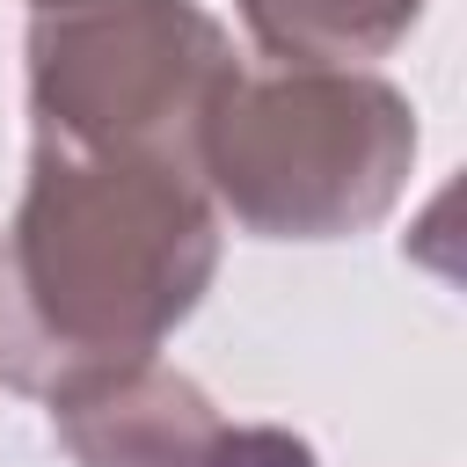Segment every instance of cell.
<instances>
[{
	"label": "cell",
	"mask_w": 467,
	"mask_h": 467,
	"mask_svg": "<svg viewBox=\"0 0 467 467\" xmlns=\"http://www.w3.org/2000/svg\"><path fill=\"white\" fill-rule=\"evenodd\" d=\"M51 423L80 467H190L219 438L212 394L161 358L66 379L51 394Z\"/></svg>",
	"instance_id": "277c9868"
},
{
	"label": "cell",
	"mask_w": 467,
	"mask_h": 467,
	"mask_svg": "<svg viewBox=\"0 0 467 467\" xmlns=\"http://www.w3.org/2000/svg\"><path fill=\"white\" fill-rule=\"evenodd\" d=\"M423 0H241L248 36L277 66H358L416 29Z\"/></svg>",
	"instance_id": "5b68a950"
},
{
	"label": "cell",
	"mask_w": 467,
	"mask_h": 467,
	"mask_svg": "<svg viewBox=\"0 0 467 467\" xmlns=\"http://www.w3.org/2000/svg\"><path fill=\"white\" fill-rule=\"evenodd\" d=\"M190 467H321L314 445L285 423H219V438Z\"/></svg>",
	"instance_id": "8992f818"
},
{
	"label": "cell",
	"mask_w": 467,
	"mask_h": 467,
	"mask_svg": "<svg viewBox=\"0 0 467 467\" xmlns=\"http://www.w3.org/2000/svg\"><path fill=\"white\" fill-rule=\"evenodd\" d=\"M219 270V212L190 168L36 139L0 234V387L58 394L153 358Z\"/></svg>",
	"instance_id": "6da1fadb"
},
{
	"label": "cell",
	"mask_w": 467,
	"mask_h": 467,
	"mask_svg": "<svg viewBox=\"0 0 467 467\" xmlns=\"http://www.w3.org/2000/svg\"><path fill=\"white\" fill-rule=\"evenodd\" d=\"M409 161V95L358 66H241L197 131L204 197L263 241H343L379 226Z\"/></svg>",
	"instance_id": "7a4b0ae2"
},
{
	"label": "cell",
	"mask_w": 467,
	"mask_h": 467,
	"mask_svg": "<svg viewBox=\"0 0 467 467\" xmlns=\"http://www.w3.org/2000/svg\"><path fill=\"white\" fill-rule=\"evenodd\" d=\"M234 73L241 58L197 0H36L29 7L36 139L80 153H139L197 175V131Z\"/></svg>",
	"instance_id": "3957f363"
}]
</instances>
